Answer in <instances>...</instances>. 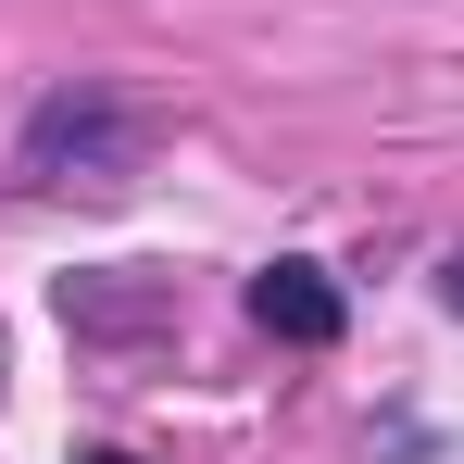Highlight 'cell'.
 Segmentation results:
<instances>
[{"mask_svg": "<svg viewBox=\"0 0 464 464\" xmlns=\"http://www.w3.org/2000/svg\"><path fill=\"white\" fill-rule=\"evenodd\" d=\"M25 188H88V201H113L126 176H139V113L113 101V88H51L38 101V126H25V151H13Z\"/></svg>", "mask_w": 464, "mask_h": 464, "instance_id": "cell-1", "label": "cell"}, {"mask_svg": "<svg viewBox=\"0 0 464 464\" xmlns=\"http://www.w3.org/2000/svg\"><path fill=\"white\" fill-rule=\"evenodd\" d=\"M440 302H452V314H464V251H452V264H440Z\"/></svg>", "mask_w": 464, "mask_h": 464, "instance_id": "cell-3", "label": "cell"}, {"mask_svg": "<svg viewBox=\"0 0 464 464\" xmlns=\"http://www.w3.org/2000/svg\"><path fill=\"white\" fill-rule=\"evenodd\" d=\"M76 464H139V452H76Z\"/></svg>", "mask_w": 464, "mask_h": 464, "instance_id": "cell-4", "label": "cell"}, {"mask_svg": "<svg viewBox=\"0 0 464 464\" xmlns=\"http://www.w3.org/2000/svg\"><path fill=\"white\" fill-rule=\"evenodd\" d=\"M251 326H276L289 352H326V339L352 326V302H339L326 264H264V276H251Z\"/></svg>", "mask_w": 464, "mask_h": 464, "instance_id": "cell-2", "label": "cell"}]
</instances>
